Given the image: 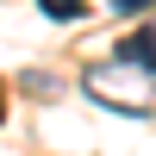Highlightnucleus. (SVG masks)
<instances>
[{"label":"nucleus","mask_w":156,"mask_h":156,"mask_svg":"<svg viewBox=\"0 0 156 156\" xmlns=\"http://www.w3.org/2000/svg\"><path fill=\"white\" fill-rule=\"evenodd\" d=\"M112 62H125V69H137V75H150V81H156V25L125 31L119 50H112Z\"/></svg>","instance_id":"nucleus-1"},{"label":"nucleus","mask_w":156,"mask_h":156,"mask_svg":"<svg viewBox=\"0 0 156 156\" xmlns=\"http://www.w3.org/2000/svg\"><path fill=\"white\" fill-rule=\"evenodd\" d=\"M37 12H50L56 25H75V19H87V0H37Z\"/></svg>","instance_id":"nucleus-2"},{"label":"nucleus","mask_w":156,"mask_h":156,"mask_svg":"<svg viewBox=\"0 0 156 156\" xmlns=\"http://www.w3.org/2000/svg\"><path fill=\"white\" fill-rule=\"evenodd\" d=\"M156 0H112V12H125V19H131V12H150Z\"/></svg>","instance_id":"nucleus-3"},{"label":"nucleus","mask_w":156,"mask_h":156,"mask_svg":"<svg viewBox=\"0 0 156 156\" xmlns=\"http://www.w3.org/2000/svg\"><path fill=\"white\" fill-rule=\"evenodd\" d=\"M0 119H6V87H0Z\"/></svg>","instance_id":"nucleus-4"}]
</instances>
